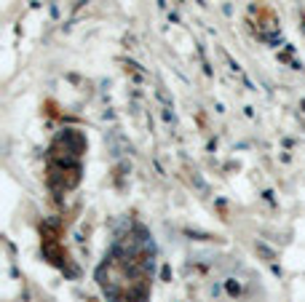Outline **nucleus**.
Here are the masks:
<instances>
[]
</instances>
